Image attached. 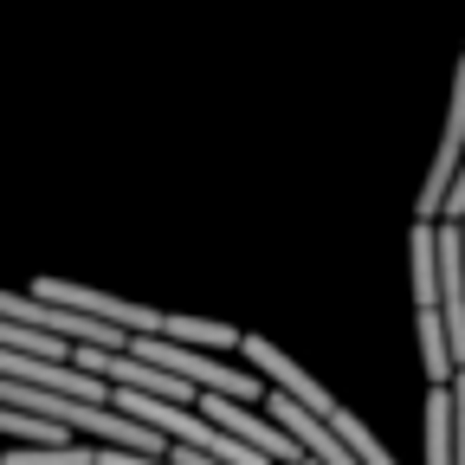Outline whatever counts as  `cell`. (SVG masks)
Returning <instances> with one entry per match:
<instances>
[{
	"label": "cell",
	"instance_id": "1",
	"mask_svg": "<svg viewBox=\"0 0 465 465\" xmlns=\"http://www.w3.org/2000/svg\"><path fill=\"white\" fill-rule=\"evenodd\" d=\"M240 349H246V362H252V369H259L278 394H291V401L304 407V414H317V420H323V427H330L349 452H356L362 465H394V459H388V446H381V440H375L356 414H349V407H342L336 394H323V381H317L311 369H298L278 342H265V336H240Z\"/></svg>",
	"mask_w": 465,
	"mask_h": 465
},
{
	"label": "cell",
	"instance_id": "2",
	"mask_svg": "<svg viewBox=\"0 0 465 465\" xmlns=\"http://www.w3.org/2000/svg\"><path fill=\"white\" fill-rule=\"evenodd\" d=\"M194 414H207L213 427H226L232 440H246L252 452H265L272 465H298V440H291L272 414H252V401H226V394H194Z\"/></svg>",
	"mask_w": 465,
	"mask_h": 465
},
{
	"label": "cell",
	"instance_id": "3",
	"mask_svg": "<svg viewBox=\"0 0 465 465\" xmlns=\"http://www.w3.org/2000/svg\"><path fill=\"white\" fill-rule=\"evenodd\" d=\"M465 155V58H459V72H452V104H446V130H440V149L427 162V182H420V207L414 220H440L446 207V188H452V168Z\"/></svg>",
	"mask_w": 465,
	"mask_h": 465
},
{
	"label": "cell",
	"instance_id": "4",
	"mask_svg": "<svg viewBox=\"0 0 465 465\" xmlns=\"http://www.w3.org/2000/svg\"><path fill=\"white\" fill-rule=\"evenodd\" d=\"M427 465H452V394H446V381L427 388Z\"/></svg>",
	"mask_w": 465,
	"mask_h": 465
},
{
	"label": "cell",
	"instance_id": "5",
	"mask_svg": "<svg viewBox=\"0 0 465 465\" xmlns=\"http://www.w3.org/2000/svg\"><path fill=\"white\" fill-rule=\"evenodd\" d=\"M91 465H168V452H130V446H91Z\"/></svg>",
	"mask_w": 465,
	"mask_h": 465
},
{
	"label": "cell",
	"instance_id": "6",
	"mask_svg": "<svg viewBox=\"0 0 465 465\" xmlns=\"http://www.w3.org/2000/svg\"><path fill=\"white\" fill-rule=\"evenodd\" d=\"M440 220H465V155H459V168H452V188H446Z\"/></svg>",
	"mask_w": 465,
	"mask_h": 465
}]
</instances>
